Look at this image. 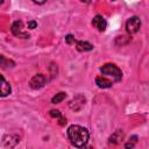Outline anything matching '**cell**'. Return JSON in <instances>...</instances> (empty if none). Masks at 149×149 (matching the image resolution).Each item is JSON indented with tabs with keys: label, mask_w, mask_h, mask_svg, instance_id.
I'll return each mask as SVG.
<instances>
[{
	"label": "cell",
	"mask_w": 149,
	"mask_h": 149,
	"mask_svg": "<svg viewBox=\"0 0 149 149\" xmlns=\"http://www.w3.org/2000/svg\"><path fill=\"white\" fill-rule=\"evenodd\" d=\"M88 132L86 128L78 126V125H72L68 128V137L70 142L77 147V148H83L88 141Z\"/></svg>",
	"instance_id": "obj_1"
},
{
	"label": "cell",
	"mask_w": 149,
	"mask_h": 149,
	"mask_svg": "<svg viewBox=\"0 0 149 149\" xmlns=\"http://www.w3.org/2000/svg\"><path fill=\"white\" fill-rule=\"evenodd\" d=\"M100 71H101L102 74L108 76V77H112L115 81H120L121 78H122V72H121V70L115 64L107 63V64H105L104 66L100 68Z\"/></svg>",
	"instance_id": "obj_2"
},
{
	"label": "cell",
	"mask_w": 149,
	"mask_h": 149,
	"mask_svg": "<svg viewBox=\"0 0 149 149\" xmlns=\"http://www.w3.org/2000/svg\"><path fill=\"white\" fill-rule=\"evenodd\" d=\"M141 27V20L137 16H132L126 22V30L128 34H135L140 30Z\"/></svg>",
	"instance_id": "obj_3"
},
{
	"label": "cell",
	"mask_w": 149,
	"mask_h": 149,
	"mask_svg": "<svg viewBox=\"0 0 149 149\" xmlns=\"http://www.w3.org/2000/svg\"><path fill=\"white\" fill-rule=\"evenodd\" d=\"M10 30H12V34L17 36V37H21V38H28L29 37V34L26 33L23 30V23L22 21H14L12 27H10Z\"/></svg>",
	"instance_id": "obj_4"
},
{
	"label": "cell",
	"mask_w": 149,
	"mask_h": 149,
	"mask_svg": "<svg viewBox=\"0 0 149 149\" xmlns=\"http://www.w3.org/2000/svg\"><path fill=\"white\" fill-rule=\"evenodd\" d=\"M85 101H86V99H85V97H84L83 94H77V95L69 102V107H70L72 111L78 112V111H80V109L84 107Z\"/></svg>",
	"instance_id": "obj_5"
},
{
	"label": "cell",
	"mask_w": 149,
	"mask_h": 149,
	"mask_svg": "<svg viewBox=\"0 0 149 149\" xmlns=\"http://www.w3.org/2000/svg\"><path fill=\"white\" fill-rule=\"evenodd\" d=\"M45 81H47L45 76H44V74H41V73H38V74H35V76L30 79L29 85H30V87H31V88L37 90V88L43 87V86H44V84H45Z\"/></svg>",
	"instance_id": "obj_6"
},
{
	"label": "cell",
	"mask_w": 149,
	"mask_h": 149,
	"mask_svg": "<svg viewBox=\"0 0 149 149\" xmlns=\"http://www.w3.org/2000/svg\"><path fill=\"white\" fill-rule=\"evenodd\" d=\"M92 26H93L94 28H97L99 31H104V30L106 29V27H107V22H106V20L104 19V16H101V15H95V16L93 17V20H92Z\"/></svg>",
	"instance_id": "obj_7"
},
{
	"label": "cell",
	"mask_w": 149,
	"mask_h": 149,
	"mask_svg": "<svg viewBox=\"0 0 149 149\" xmlns=\"http://www.w3.org/2000/svg\"><path fill=\"white\" fill-rule=\"evenodd\" d=\"M19 141H20V137H19L17 135H14V134L7 135V136H5L3 140H2V146H3V147H9V148H12V147H15V146L19 143Z\"/></svg>",
	"instance_id": "obj_8"
},
{
	"label": "cell",
	"mask_w": 149,
	"mask_h": 149,
	"mask_svg": "<svg viewBox=\"0 0 149 149\" xmlns=\"http://www.w3.org/2000/svg\"><path fill=\"white\" fill-rule=\"evenodd\" d=\"M123 137H125V133L119 129V130L114 132V133L111 135V137H109V143H111V144H118V143H120V142L123 140Z\"/></svg>",
	"instance_id": "obj_9"
},
{
	"label": "cell",
	"mask_w": 149,
	"mask_h": 149,
	"mask_svg": "<svg viewBox=\"0 0 149 149\" xmlns=\"http://www.w3.org/2000/svg\"><path fill=\"white\" fill-rule=\"evenodd\" d=\"M76 48L78 51H91L93 49V44H91L90 42H86V41H77L76 43Z\"/></svg>",
	"instance_id": "obj_10"
},
{
	"label": "cell",
	"mask_w": 149,
	"mask_h": 149,
	"mask_svg": "<svg viewBox=\"0 0 149 149\" xmlns=\"http://www.w3.org/2000/svg\"><path fill=\"white\" fill-rule=\"evenodd\" d=\"M10 93V85L6 81L5 77L1 76V87H0V95L1 97H6Z\"/></svg>",
	"instance_id": "obj_11"
},
{
	"label": "cell",
	"mask_w": 149,
	"mask_h": 149,
	"mask_svg": "<svg viewBox=\"0 0 149 149\" xmlns=\"http://www.w3.org/2000/svg\"><path fill=\"white\" fill-rule=\"evenodd\" d=\"M95 84H97V86L100 87V88H108V87L112 86V81L108 80V79L105 78V77H97V78H95Z\"/></svg>",
	"instance_id": "obj_12"
},
{
	"label": "cell",
	"mask_w": 149,
	"mask_h": 149,
	"mask_svg": "<svg viewBox=\"0 0 149 149\" xmlns=\"http://www.w3.org/2000/svg\"><path fill=\"white\" fill-rule=\"evenodd\" d=\"M65 98H66V93H65V92H59V93H56L55 97H52L51 102H52V104H59V102H62Z\"/></svg>",
	"instance_id": "obj_13"
},
{
	"label": "cell",
	"mask_w": 149,
	"mask_h": 149,
	"mask_svg": "<svg viewBox=\"0 0 149 149\" xmlns=\"http://www.w3.org/2000/svg\"><path fill=\"white\" fill-rule=\"evenodd\" d=\"M136 143H137V136H136V135H133V136L126 142L125 148H126V149H133Z\"/></svg>",
	"instance_id": "obj_14"
},
{
	"label": "cell",
	"mask_w": 149,
	"mask_h": 149,
	"mask_svg": "<svg viewBox=\"0 0 149 149\" xmlns=\"http://www.w3.org/2000/svg\"><path fill=\"white\" fill-rule=\"evenodd\" d=\"M65 42L68 44H74V43H77V41L74 40V37L72 35H66L65 36Z\"/></svg>",
	"instance_id": "obj_15"
},
{
	"label": "cell",
	"mask_w": 149,
	"mask_h": 149,
	"mask_svg": "<svg viewBox=\"0 0 149 149\" xmlns=\"http://www.w3.org/2000/svg\"><path fill=\"white\" fill-rule=\"evenodd\" d=\"M50 115L52 116V118H61L62 116V114H61V112L58 111V109H51L50 111Z\"/></svg>",
	"instance_id": "obj_16"
},
{
	"label": "cell",
	"mask_w": 149,
	"mask_h": 149,
	"mask_svg": "<svg viewBox=\"0 0 149 149\" xmlns=\"http://www.w3.org/2000/svg\"><path fill=\"white\" fill-rule=\"evenodd\" d=\"M37 27V22L36 21H29L28 22V28L29 29H35Z\"/></svg>",
	"instance_id": "obj_17"
},
{
	"label": "cell",
	"mask_w": 149,
	"mask_h": 149,
	"mask_svg": "<svg viewBox=\"0 0 149 149\" xmlns=\"http://www.w3.org/2000/svg\"><path fill=\"white\" fill-rule=\"evenodd\" d=\"M66 123V119H64V118H59V125H65Z\"/></svg>",
	"instance_id": "obj_18"
},
{
	"label": "cell",
	"mask_w": 149,
	"mask_h": 149,
	"mask_svg": "<svg viewBox=\"0 0 149 149\" xmlns=\"http://www.w3.org/2000/svg\"><path fill=\"white\" fill-rule=\"evenodd\" d=\"M81 149H93V148L92 147H83Z\"/></svg>",
	"instance_id": "obj_19"
}]
</instances>
